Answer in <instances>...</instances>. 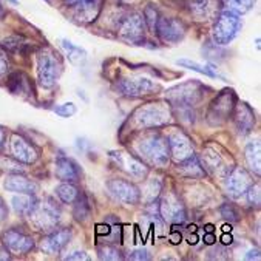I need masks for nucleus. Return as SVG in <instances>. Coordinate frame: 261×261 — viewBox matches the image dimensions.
Segmentation results:
<instances>
[{"mask_svg":"<svg viewBox=\"0 0 261 261\" xmlns=\"http://www.w3.org/2000/svg\"><path fill=\"white\" fill-rule=\"evenodd\" d=\"M138 150L144 160H147L151 166L156 167H164L169 164L170 160V151L167 139H164L161 135H148L145 136L139 145Z\"/></svg>","mask_w":261,"mask_h":261,"instance_id":"nucleus-1","label":"nucleus"},{"mask_svg":"<svg viewBox=\"0 0 261 261\" xmlns=\"http://www.w3.org/2000/svg\"><path fill=\"white\" fill-rule=\"evenodd\" d=\"M240 30H241L240 14H237L232 10L220 11L214 27V40L218 45H227L238 36Z\"/></svg>","mask_w":261,"mask_h":261,"instance_id":"nucleus-2","label":"nucleus"},{"mask_svg":"<svg viewBox=\"0 0 261 261\" xmlns=\"http://www.w3.org/2000/svg\"><path fill=\"white\" fill-rule=\"evenodd\" d=\"M62 73V64L58 55L51 51H42L37 58V76L39 84L43 88H53Z\"/></svg>","mask_w":261,"mask_h":261,"instance_id":"nucleus-3","label":"nucleus"},{"mask_svg":"<svg viewBox=\"0 0 261 261\" xmlns=\"http://www.w3.org/2000/svg\"><path fill=\"white\" fill-rule=\"evenodd\" d=\"M237 96L232 90H224L214 102L207 112V121L211 125H221L227 121L235 109Z\"/></svg>","mask_w":261,"mask_h":261,"instance_id":"nucleus-4","label":"nucleus"},{"mask_svg":"<svg viewBox=\"0 0 261 261\" xmlns=\"http://www.w3.org/2000/svg\"><path fill=\"white\" fill-rule=\"evenodd\" d=\"M59 215L61 212L56 207V204L51 199H48L43 204H37V207L30 215V220L39 230H53L59 223Z\"/></svg>","mask_w":261,"mask_h":261,"instance_id":"nucleus-5","label":"nucleus"},{"mask_svg":"<svg viewBox=\"0 0 261 261\" xmlns=\"http://www.w3.org/2000/svg\"><path fill=\"white\" fill-rule=\"evenodd\" d=\"M144 28H145V22L142 16L136 13L128 14L127 17L122 19L119 25V37L127 43L141 45L144 42Z\"/></svg>","mask_w":261,"mask_h":261,"instance_id":"nucleus-6","label":"nucleus"},{"mask_svg":"<svg viewBox=\"0 0 261 261\" xmlns=\"http://www.w3.org/2000/svg\"><path fill=\"white\" fill-rule=\"evenodd\" d=\"M135 119L141 127L151 128V127H161L167 124L170 119V115H169V110L161 107L160 103H150V106L139 109L136 112Z\"/></svg>","mask_w":261,"mask_h":261,"instance_id":"nucleus-7","label":"nucleus"},{"mask_svg":"<svg viewBox=\"0 0 261 261\" xmlns=\"http://www.w3.org/2000/svg\"><path fill=\"white\" fill-rule=\"evenodd\" d=\"M107 189L115 199H118L124 204H130V205L138 204L141 199L139 189L133 182L125 181V179H110L107 182Z\"/></svg>","mask_w":261,"mask_h":261,"instance_id":"nucleus-8","label":"nucleus"},{"mask_svg":"<svg viewBox=\"0 0 261 261\" xmlns=\"http://www.w3.org/2000/svg\"><path fill=\"white\" fill-rule=\"evenodd\" d=\"M199 87L201 85L196 82L182 84V85L169 91V99L172 100V103L175 107H192V106H195V102H198L201 97V93L198 90Z\"/></svg>","mask_w":261,"mask_h":261,"instance_id":"nucleus-9","label":"nucleus"},{"mask_svg":"<svg viewBox=\"0 0 261 261\" xmlns=\"http://www.w3.org/2000/svg\"><path fill=\"white\" fill-rule=\"evenodd\" d=\"M154 31L158 33L161 40H164L167 43H176L186 34V28H184L182 22H179L176 19H167V17L158 19Z\"/></svg>","mask_w":261,"mask_h":261,"instance_id":"nucleus-10","label":"nucleus"},{"mask_svg":"<svg viewBox=\"0 0 261 261\" xmlns=\"http://www.w3.org/2000/svg\"><path fill=\"white\" fill-rule=\"evenodd\" d=\"M158 211L160 217H163L164 221H170L173 224H182L186 221V208L173 195H169L161 201Z\"/></svg>","mask_w":261,"mask_h":261,"instance_id":"nucleus-11","label":"nucleus"},{"mask_svg":"<svg viewBox=\"0 0 261 261\" xmlns=\"http://www.w3.org/2000/svg\"><path fill=\"white\" fill-rule=\"evenodd\" d=\"M252 184H253V181H252L250 175L241 167H235L227 175V179H226V189L232 198H240L241 195H244Z\"/></svg>","mask_w":261,"mask_h":261,"instance_id":"nucleus-12","label":"nucleus"},{"mask_svg":"<svg viewBox=\"0 0 261 261\" xmlns=\"http://www.w3.org/2000/svg\"><path fill=\"white\" fill-rule=\"evenodd\" d=\"M2 240H4V246L13 253H28L34 247L33 238L16 229H10L4 232Z\"/></svg>","mask_w":261,"mask_h":261,"instance_id":"nucleus-13","label":"nucleus"},{"mask_svg":"<svg viewBox=\"0 0 261 261\" xmlns=\"http://www.w3.org/2000/svg\"><path fill=\"white\" fill-rule=\"evenodd\" d=\"M167 144H169V151L172 154V158L178 163L190 158L193 154V145H192L190 139L181 132L172 133L167 139Z\"/></svg>","mask_w":261,"mask_h":261,"instance_id":"nucleus-14","label":"nucleus"},{"mask_svg":"<svg viewBox=\"0 0 261 261\" xmlns=\"http://www.w3.org/2000/svg\"><path fill=\"white\" fill-rule=\"evenodd\" d=\"M118 87L124 94L133 96V97L145 96L156 90L154 82H151L147 77H127V79H122Z\"/></svg>","mask_w":261,"mask_h":261,"instance_id":"nucleus-15","label":"nucleus"},{"mask_svg":"<svg viewBox=\"0 0 261 261\" xmlns=\"http://www.w3.org/2000/svg\"><path fill=\"white\" fill-rule=\"evenodd\" d=\"M70 238H71V230H68V229L55 230L43 238V241L40 243V249L46 255H56L68 244Z\"/></svg>","mask_w":261,"mask_h":261,"instance_id":"nucleus-16","label":"nucleus"},{"mask_svg":"<svg viewBox=\"0 0 261 261\" xmlns=\"http://www.w3.org/2000/svg\"><path fill=\"white\" fill-rule=\"evenodd\" d=\"M189 10L198 20H208L221 11V2L220 0H189Z\"/></svg>","mask_w":261,"mask_h":261,"instance_id":"nucleus-17","label":"nucleus"},{"mask_svg":"<svg viewBox=\"0 0 261 261\" xmlns=\"http://www.w3.org/2000/svg\"><path fill=\"white\" fill-rule=\"evenodd\" d=\"M11 150L14 158L23 164H33L37 160V150L20 135H14L11 139Z\"/></svg>","mask_w":261,"mask_h":261,"instance_id":"nucleus-18","label":"nucleus"},{"mask_svg":"<svg viewBox=\"0 0 261 261\" xmlns=\"http://www.w3.org/2000/svg\"><path fill=\"white\" fill-rule=\"evenodd\" d=\"M5 189L8 192H14V193H19V195H34L36 192H39V186L25 178L22 173H13L10 175L7 179H5Z\"/></svg>","mask_w":261,"mask_h":261,"instance_id":"nucleus-19","label":"nucleus"},{"mask_svg":"<svg viewBox=\"0 0 261 261\" xmlns=\"http://www.w3.org/2000/svg\"><path fill=\"white\" fill-rule=\"evenodd\" d=\"M235 127L240 135H249L255 125V113L247 103H240L235 109Z\"/></svg>","mask_w":261,"mask_h":261,"instance_id":"nucleus-20","label":"nucleus"},{"mask_svg":"<svg viewBox=\"0 0 261 261\" xmlns=\"http://www.w3.org/2000/svg\"><path fill=\"white\" fill-rule=\"evenodd\" d=\"M112 156L116 160V163H118L125 172H128L133 178L141 179V178H145V176H147V172H148L147 167H145L139 160L133 158V156H130V154H127V153H113Z\"/></svg>","mask_w":261,"mask_h":261,"instance_id":"nucleus-21","label":"nucleus"},{"mask_svg":"<svg viewBox=\"0 0 261 261\" xmlns=\"http://www.w3.org/2000/svg\"><path fill=\"white\" fill-rule=\"evenodd\" d=\"M56 176L64 182H76L81 176L79 166L68 158H59L56 161Z\"/></svg>","mask_w":261,"mask_h":261,"instance_id":"nucleus-22","label":"nucleus"},{"mask_svg":"<svg viewBox=\"0 0 261 261\" xmlns=\"http://www.w3.org/2000/svg\"><path fill=\"white\" fill-rule=\"evenodd\" d=\"M246 163L255 175L261 173V145L258 141H252L246 147Z\"/></svg>","mask_w":261,"mask_h":261,"instance_id":"nucleus-23","label":"nucleus"},{"mask_svg":"<svg viewBox=\"0 0 261 261\" xmlns=\"http://www.w3.org/2000/svg\"><path fill=\"white\" fill-rule=\"evenodd\" d=\"M37 199L33 195H19L13 198V207L14 211L20 215H27L30 217L33 214V211L37 207Z\"/></svg>","mask_w":261,"mask_h":261,"instance_id":"nucleus-24","label":"nucleus"},{"mask_svg":"<svg viewBox=\"0 0 261 261\" xmlns=\"http://www.w3.org/2000/svg\"><path fill=\"white\" fill-rule=\"evenodd\" d=\"M179 170L182 172V175L190 176V178H202L204 176V169L199 164V160L195 154H192L190 158L184 160L179 163Z\"/></svg>","mask_w":261,"mask_h":261,"instance_id":"nucleus-25","label":"nucleus"},{"mask_svg":"<svg viewBox=\"0 0 261 261\" xmlns=\"http://www.w3.org/2000/svg\"><path fill=\"white\" fill-rule=\"evenodd\" d=\"M176 64L181 65V67H186V68H189V70L198 71V73H201V74H205V76H208V77H221V76L218 74V71H217L212 65H201V64H198V62H195V61H187V59H179V61H176ZM221 79H223V77H221Z\"/></svg>","mask_w":261,"mask_h":261,"instance_id":"nucleus-26","label":"nucleus"},{"mask_svg":"<svg viewBox=\"0 0 261 261\" xmlns=\"http://www.w3.org/2000/svg\"><path fill=\"white\" fill-rule=\"evenodd\" d=\"M62 46L67 49L68 59H70L73 64L81 65V64L85 62V59H87V51H85L84 48H81V46H77V45H74V43H71L70 40H65V39L62 40Z\"/></svg>","mask_w":261,"mask_h":261,"instance_id":"nucleus-27","label":"nucleus"},{"mask_svg":"<svg viewBox=\"0 0 261 261\" xmlns=\"http://www.w3.org/2000/svg\"><path fill=\"white\" fill-rule=\"evenodd\" d=\"M56 195L59 196V199L65 204H73L76 201V198L79 196V190L71 184V182H64L61 186H58L56 189Z\"/></svg>","mask_w":261,"mask_h":261,"instance_id":"nucleus-28","label":"nucleus"},{"mask_svg":"<svg viewBox=\"0 0 261 261\" xmlns=\"http://www.w3.org/2000/svg\"><path fill=\"white\" fill-rule=\"evenodd\" d=\"M88 215H90V204L87 201V196L79 195L74 201V217H76V220L84 221L88 218Z\"/></svg>","mask_w":261,"mask_h":261,"instance_id":"nucleus-29","label":"nucleus"},{"mask_svg":"<svg viewBox=\"0 0 261 261\" xmlns=\"http://www.w3.org/2000/svg\"><path fill=\"white\" fill-rule=\"evenodd\" d=\"M255 2H256V0H227L229 10L235 11L237 14H246V13H249L253 8Z\"/></svg>","mask_w":261,"mask_h":261,"instance_id":"nucleus-30","label":"nucleus"},{"mask_svg":"<svg viewBox=\"0 0 261 261\" xmlns=\"http://www.w3.org/2000/svg\"><path fill=\"white\" fill-rule=\"evenodd\" d=\"M97 255L100 259H107V261H116V259H122V255L121 252L115 247V246H100L97 249Z\"/></svg>","mask_w":261,"mask_h":261,"instance_id":"nucleus-31","label":"nucleus"},{"mask_svg":"<svg viewBox=\"0 0 261 261\" xmlns=\"http://www.w3.org/2000/svg\"><path fill=\"white\" fill-rule=\"evenodd\" d=\"M161 187H163V184H161L160 179H151V181H148L147 186H145V190H144L145 201H154L156 198H158V195L161 192Z\"/></svg>","mask_w":261,"mask_h":261,"instance_id":"nucleus-32","label":"nucleus"},{"mask_svg":"<svg viewBox=\"0 0 261 261\" xmlns=\"http://www.w3.org/2000/svg\"><path fill=\"white\" fill-rule=\"evenodd\" d=\"M0 169L8 173H23V169L19 164V161H13L10 158H0Z\"/></svg>","mask_w":261,"mask_h":261,"instance_id":"nucleus-33","label":"nucleus"},{"mask_svg":"<svg viewBox=\"0 0 261 261\" xmlns=\"http://www.w3.org/2000/svg\"><path fill=\"white\" fill-rule=\"evenodd\" d=\"M220 212H221V217H223L224 220L230 221V223H235V221L240 220V214H238V211H237V208H235L232 204H224V205L220 208Z\"/></svg>","mask_w":261,"mask_h":261,"instance_id":"nucleus-34","label":"nucleus"},{"mask_svg":"<svg viewBox=\"0 0 261 261\" xmlns=\"http://www.w3.org/2000/svg\"><path fill=\"white\" fill-rule=\"evenodd\" d=\"M55 113L62 116V118H70L76 113V106L73 102L62 103V106H59V107H55Z\"/></svg>","mask_w":261,"mask_h":261,"instance_id":"nucleus-35","label":"nucleus"},{"mask_svg":"<svg viewBox=\"0 0 261 261\" xmlns=\"http://www.w3.org/2000/svg\"><path fill=\"white\" fill-rule=\"evenodd\" d=\"M144 22L148 25L150 30H154L156 22H158V13H156V10H154L153 7H148V8L144 11Z\"/></svg>","mask_w":261,"mask_h":261,"instance_id":"nucleus-36","label":"nucleus"},{"mask_svg":"<svg viewBox=\"0 0 261 261\" xmlns=\"http://www.w3.org/2000/svg\"><path fill=\"white\" fill-rule=\"evenodd\" d=\"M247 199H249V202L252 204V205H259V186H250L249 189H247Z\"/></svg>","mask_w":261,"mask_h":261,"instance_id":"nucleus-37","label":"nucleus"},{"mask_svg":"<svg viewBox=\"0 0 261 261\" xmlns=\"http://www.w3.org/2000/svg\"><path fill=\"white\" fill-rule=\"evenodd\" d=\"M128 259H132V261H147V259H150V255H148V252L145 249H136L128 255Z\"/></svg>","mask_w":261,"mask_h":261,"instance_id":"nucleus-38","label":"nucleus"},{"mask_svg":"<svg viewBox=\"0 0 261 261\" xmlns=\"http://www.w3.org/2000/svg\"><path fill=\"white\" fill-rule=\"evenodd\" d=\"M8 70V58H7V53L0 48V76L5 74Z\"/></svg>","mask_w":261,"mask_h":261,"instance_id":"nucleus-39","label":"nucleus"},{"mask_svg":"<svg viewBox=\"0 0 261 261\" xmlns=\"http://www.w3.org/2000/svg\"><path fill=\"white\" fill-rule=\"evenodd\" d=\"M65 259H70V261H88V259H90V256H88L85 252H79V250H76V252H73L71 255H68Z\"/></svg>","mask_w":261,"mask_h":261,"instance_id":"nucleus-40","label":"nucleus"},{"mask_svg":"<svg viewBox=\"0 0 261 261\" xmlns=\"http://www.w3.org/2000/svg\"><path fill=\"white\" fill-rule=\"evenodd\" d=\"M96 232H97V235H110L112 233V227L109 224H97Z\"/></svg>","mask_w":261,"mask_h":261,"instance_id":"nucleus-41","label":"nucleus"},{"mask_svg":"<svg viewBox=\"0 0 261 261\" xmlns=\"http://www.w3.org/2000/svg\"><path fill=\"white\" fill-rule=\"evenodd\" d=\"M64 2H65L68 7L76 8V7H81V5H85V4L91 2V0H64Z\"/></svg>","mask_w":261,"mask_h":261,"instance_id":"nucleus-42","label":"nucleus"},{"mask_svg":"<svg viewBox=\"0 0 261 261\" xmlns=\"http://www.w3.org/2000/svg\"><path fill=\"white\" fill-rule=\"evenodd\" d=\"M215 241H217V238H215L214 232H205V235H204V243L205 244L212 246V244H215Z\"/></svg>","mask_w":261,"mask_h":261,"instance_id":"nucleus-43","label":"nucleus"},{"mask_svg":"<svg viewBox=\"0 0 261 261\" xmlns=\"http://www.w3.org/2000/svg\"><path fill=\"white\" fill-rule=\"evenodd\" d=\"M7 215H8V208H7V205L4 204V201L0 199V223H2V221L7 218Z\"/></svg>","mask_w":261,"mask_h":261,"instance_id":"nucleus-44","label":"nucleus"},{"mask_svg":"<svg viewBox=\"0 0 261 261\" xmlns=\"http://www.w3.org/2000/svg\"><path fill=\"white\" fill-rule=\"evenodd\" d=\"M170 241H172L173 244L181 243V233H179L178 230H173V232H172V235H170Z\"/></svg>","mask_w":261,"mask_h":261,"instance_id":"nucleus-45","label":"nucleus"},{"mask_svg":"<svg viewBox=\"0 0 261 261\" xmlns=\"http://www.w3.org/2000/svg\"><path fill=\"white\" fill-rule=\"evenodd\" d=\"M252 258H255V259H259V250H258V249H255V250H250V252H249V255H246V259H252Z\"/></svg>","mask_w":261,"mask_h":261,"instance_id":"nucleus-46","label":"nucleus"},{"mask_svg":"<svg viewBox=\"0 0 261 261\" xmlns=\"http://www.w3.org/2000/svg\"><path fill=\"white\" fill-rule=\"evenodd\" d=\"M11 256L8 255V249L7 247H0V259H10Z\"/></svg>","mask_w":261,"mask_h":261,"instance_id":"nucleus-47","label":"nucleus"},{"mask_svg":"<svg viewBox=\"0 0 261 261\" xmlns=\"http://www.w3.org/2000/svg\"><path fill=\"white\" fill-rule=\"evenodd\" d=\"M221 243H223L224 246L230 244V243H232V237H230V235H227V232H224V235L221 237Z\"/></svg>","mask_w":261,"mask_h":261,"instance_id":"nucleus-48","label":"nucleus"},{"mask_svg":"<svg viewBox=\"0 0 261 261\" xmlns=\"http://www.w3.org/2000/svg\"><path fill=\"white\" fill-rule=\"evenodd\" d=\"M4 141H5V132L2 127H0V148L4 147Z\"/></svg>","mask_w":261,"mask_h":261,"instance_id":"nucleus-49","label":"nucleus"},{"mask_svg":"<svg viewBox=\"0 0 261 261\" xmlns=\"http://www.w3.org/2000/svg\"><path fill=\"white\" fill-rule=\"evenodd\" d=\"M205 232H214V226L212 224H207L205 226Z\"/></svg>","mask_w":261,"mask_h":261,"instance_id":"nucleus-50","label":"nucleus"},{"mask_svg":"<svg viewBox=\"0 0 261 261\" xmlns=\"http://www.w3.org/2000/svg\"><path fill=\"white\" fill-rule=\"evenodd\" d=\"M4 16V8H2V5H0V17Z\"/></svg>","mask_w":261,"mask_h":261,"instance_id":"nucleus-51","label":"nucleus"}]
</instances>
